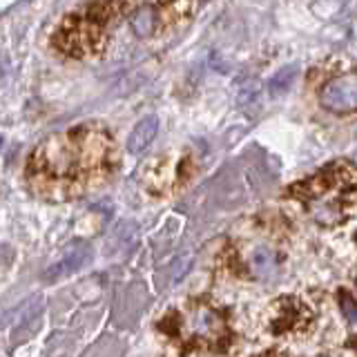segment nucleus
<instances>
[{
  "instance_id": "6e6552de",
  "label": "nucleus",
  "mask_w": 357,
  "mask_h": 357,
  "mask_svg": "<svg viewBox=\"0 0 357 357\" xmlns=\"http://www.w3.org/2000/svg\"><path fill=\"white\" fill-rule=\"evenodd\" d=\"M156 22H159V18H156V9L154 7H139L137 9V14L132 16L130 20V25L134 29V33L141 38H148L150 33L156 29Z\"/></svg>"
},
{
  "instance_id": "39448f33",
  "label": "nucleus",
  "mask_w": 357,
  "mask_h": 357,
  "mask_svg": "<svg viewBox=\"0 0 357 357\" xmlns=\"http://www.w3.org/2000/svg\"><path fill=\"white\" fill-rule=\"evenodd\" d=\"M306 315H304V306L299 304L295 297H282L275 301L271 308V315H268V328L275 335L290 333L304 326Z\"/></svg>"
},
{
  "instance_id": "0eeeda50",
  "label": "nucleus",
  "mask_w": 357,
  "mask_h": 357,
  "mask_svg": "<svg viewBox=\"0 0 357 357\" xmlns=\"http://www.w3.org/2000/svg\"><path fill=\"white\" fill-rule=\"evenodd\" d=\"M156 132H159V119L154 114L150 116H143L134 130L130 132V139H128V152L130 154H141L148 145L154 141Z\"/></svg>"
},
{
  "instance_id": "9d476101",
  "label": "nucleus",
  "mask_w": 357,
  "mask_h": 357,
  "mask_svg": "<svg viewBox=\"0 0 357 357\" xmlns=\"http://www.w3.org/2000/svg\"><path fill=\"white\" fill-rule=\"evenodd\" d=\"M293 81H295V67H286V70H282L277 76H273V81L268 87H271L273 96H279V94L286 92Z\"/></svg>"
},
{
  "instance_id": "f8f14e48",
  "label": "nucleus",
  "mask_w": 357,
  "mask_h": 357,
  "mask_svg": "<svg viewBox=\"0 0 357 357\" xmlns=\"http://www.w3.org/2000/svg\"><path fill=\"white\" fill-rule=\"evenodd\" d=\"M340 306H342V312L346 315V319H349L351 324H357V304L349 295L340 297Z\"/></svg>"
},
{
  "instance_id": "1a4fd4ad",
  "label": "nucleus",
  "mask_w": 357,
  "mask_h": 357,
  "mask_svg": "<svg viewBox=\"0 0 357 357\" xmlns=\"http://www.w3.org/2000/svg\"><path fill=\"white\" fill-rule=\"evenodd\" d=\"M275 255L271 248H266V245H259V248H255L250 252V268L257 277H268L275 273Z\"/></svg>"
},
{
  "instance_id": "f03ea898",
  "label": "nucleus",
  "mask_w": 357,
  "mask_h": 357,
  "mask_svg": "<svg viewBox=\"0 0 357 357\" xmlns=\"http://www.w3.org/2000/svg\"><path fill=\"white\" fill-rule=\"evenodd\" d=\"M128 9L130 0H96L83 11L63 20L54 36V45L67 56L87 59L103 47L114 20Z\"/></svg>"
},
{
  "instance_id": "f257e3e1",
  "label": "nucleus",
  "mask_w": 357,
  "mask_h": 357,
  "mask_svg": "<svg viewBox=\"0 0 357 357\" xmlns=\"http://www.w3.org/2000/svg\"><path fill=\"white\" fill-rule=\"evenodd\" d=\"M114 167V141L103 128H74L45 139L27 165L31 190L63 199L85 192L109 176Z\"/></svg>"
},
{
  "instance_id": "9b49d317",
  "label": "nucleus",
  "mask_w": 357,
  "mask_h": 357,
  "mask_svg": "<svg viewBox=\"0 0 357 357\" xmlns=\"http://www.w3.org/2000/svg\"><path fill=\"white\" fill-rule=\"evenodd\" d=\"M190 264H192V255H181L174 261V266H172V279H174V282H178V279H181L188 273Z\"/></svg>"
},
{
  "instance_id": "20e7f679",
  "label": "nucleus",
  "mask_w": 357,
  "mask_h": 357,
  "mask_svg": "<svg viewBox=\"0 0 357 357\" xmlns=\"http://www.w3.org/2000/svg\"><path fill=\"white\" fill-rule=\"evenodd\" d=\"M188 328L199 342H206V344H221L226 340V333H228L223 317L204 304L197 306L188 315Z\"/></svg>"
},
{
  "instance_id": "7ed1b4c3",
  "label": "nucleus",
  "mask_w": 357,
  "mask_h": 357,
  "mask_svg": "<svg viewBox=\"0 0 357 357\" xmlns=\"http://www.w3.org/2000/svg\"><path fill=\"white\" fill-rule=\"evenodd\" d=\"M319 105L333 114L357 112V74L335 76L319 89Z\"/></svg>"
},
{
  "instance_id": "423d86ee",
  "label": "nucleus",
  "mask_w": 357,
  "mask_h": 357,
  "mask_svg": "<svg viewBox=\"0 0 357 357\" xmlns=\"http://www.w3.org/2000/svg\"><path fill=\"white\" fill-rule=\"evenodd\" d=\"M89 259H92V248H89V245L83 243V241H76L63 252V257L59 261H54V266L47 268L45 277H47V279L67 277V275H72L76 271H81L85 264H89Z\"/></svg>"
}]
</instances>
